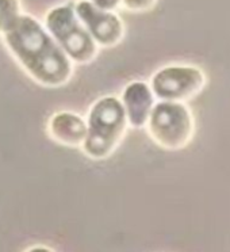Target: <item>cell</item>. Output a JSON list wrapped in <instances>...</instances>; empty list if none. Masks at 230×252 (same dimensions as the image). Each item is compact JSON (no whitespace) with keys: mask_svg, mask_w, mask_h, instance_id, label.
I'll return each mask as SVG.
<instances>
[{"mask_svg":"<svg viewBox=\"0 0 230 252\" xmlns=\"http://www.w3.org/2000/svg\"><path fill=\"white\" fill-rule=\"evenodd\" d=\"M48 133L64 147L82 148L87 137V121L73 111H60L48 122Z\"/></svg>","mask_w":230,"mask_h":252,"instance_id":"ba28073f","label":"cell"},{"mask_svg":"<svg viewBox=\"0 0 230 252\" xmlns=\"http://www.w3.org/2000/svg\"><path fill=\"white\" fill-rule=\"evenodd\" d=\"M22 14L19 0H0V35L6 33Z\"/></svg>","mask_w":230,"mask_h":252,"instance_id":"9c48e42d","label":"cell"},{"mask_svg":"<svg viewBox=\"0 0 230 252\" xmlns=\"http://www.w3.org/2000/svg\"><path fill=\"white\" fill-rule=\"evenodd\" d=\"M149 136L161 148L177 151L191 141L194 120L190 109L177 102H156L148 124Z\"/></svg>","mask_w":230,"mask_h":252,"instance_id":"277c9868","label":"cell"},{"mask_svg":"<svg viewBox=\"0 0 230 252\" xmlns=\"http://www.w3.org/2000/svg\"><path fill=\"white\" fill-rule=\"evenodd\" d=\"M75 11L99 48H114L121 44L125 25L116 12L99 8L89 0L75 1Z\"/></svg>","mask_w":230,"mask_h":252,"instance_id":"8992f818","label":"cell"},{"mask_svg":"<svg viewBox=\"0 0 230 252\" xmlns=\"http://www.w3.org/2000/svg\"><path fill=\"white\" fill-rule=\"evenodd\" d=\"M44 26L73 64H89L98 57L100 48L80 22L75 11V1L50 8L45 15Z\"/></svg>","mask_w":230,"mask_h":252,"instance_id":"3957f363","label":"cell"},{"mask_svg":"<svg viewBox=\"0 0 230 252\" xmlns=\"http://www.w3.org/2000/svg\"><path fill=\"white\" fill-rule=\"evenodd\" d=\"M1 38L21 68L39 86L58 88L72 79L73 63L33 15L22 12Z\"/></svg>","mask_w":230,"mask_h":252,"instance_id":"6da1fadb","label":"cell"},{"mask_svg":"<svg viewBox=\"0 0 230 252\" xmlns=\"http://www.w3.org/2000/svg\"><path fill=\"white\" fill-rule=\"evenodd\" d=\"M89 1L99 8L109 10V11H115L121 6V0H89Z\"/></svg>","mask_w":230,"mask_h":252,"instance_id":"8fae6325","label":"cell"},{"mask_svg":"<svg viewBox=\"0 0 230 252\" xmlns=\"http://www.w3.org/2000/svg\"><path fill=\"white\" fill-rule=\"evenodd\" d=\"M157 0H121V6L130 12H145L156 6Z\"/></svg>","mask_w":230,"mask_h":252,"instance_id":"30bf717a","label":"cell"},{"mask_svg":"<svg viewBox=\"0 0 230 252\" xmlns=\"http://www.w3.org/2000/svg\"><path fill=\"white\" fill-rule=\"evenodd\" d=\"M121 103L129 126L143 129L148 124L150 113L156 104V98L148 83L134 80L123 88Z\"/></svg>","mask_w":230,"mask_h":252,"instance_id":"52a82bcc","label":"cell"},{"mask_svg":"<svg viewBox=\"0 0 230 252\" xmlns=\"http://www.w3.org/2000/svg\"><path fill=\"white\" fill-rule=\"evenodd\" d=\"M203 72L191 65H168L161 68L150 79V90L161 102L183 103L202 91Z\"/></svg>","mask_w":230,"mask_h":252,"instance_id":"5b68a950","label":"cell"},{"mask_svg":"<svg viewBox=\"0 0 230 252\" xmlns=\"http://www.w3.org/2000/svg\"><path fill=\"white\" fill-rule=\"evenodd\" d=\"M26 252H55L53 250H50L49 247H44V246H35L29 248Z\"/></svg>","mask_w":230,"mask_h":252,"instance_id":"7c38bea8","label":"cell"},{"mask_svg":"<svg viewBox=\"0 0 230 252\" xmlns=\"http://www.w3.org/2000/svg\"><path fill=\"white\" fill-rule=\"evenodd\" d=\"M87 137L83 152L92 160L109 159L126 134L127 124L121 99L107 95L89 107L87 117Z\"/></svg>","mask_w":230,"mask_h":252,"instance_id":"7a4b0ae2","label":"cell"}]
</instances>
